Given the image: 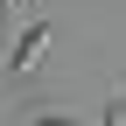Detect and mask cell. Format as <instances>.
Masks as SVG:
<instances>
[{"mask_svg": "<svg viewBox=\"0 0 126 126\" xmlns=\"http://www.w3.org/2000/svg\"><path fill=\"white\" fill-rule=\"evenodd\" d=\"M42 49H49V14H35V21L21 28V42H14V56H7V77H14V84L35 70V56H42Z\"/></svg>", "mask_w": 126, "mask_h": 126, "instance_id": "obj_1", "label": "cell"}, {"mask_svg": "<svg viewBox=\"0 0 126 126\" xmlns=\"http://www.w3.org/2000/svg\"><path fill=\"white\" fill-rule=\"evenodd\" d=\"M105 126H126V98H112V105H105Z\"/></svg>", "mask_w": 126, "mask_h": 126, "instance_id": "obj_2", "label": "cell"}, {"mask_svg": "<svg viewBox=\"0 0 126 126\" xmlns=\"http://www.w3.org/2000/svg\"><path fill=\"white\" fill-rule=\"evenodd\" d=\"M35 126H84V119H70V112H42Z\"/></svg>", "mask_w": 126, "mask_h": 126, "instance_id": "obj_3", "label": "cell"}, {"mask_svg": "<svg viewBox=\"0 0 126 126\" xmlns=\"http://www.w3.org/2000/svg\"><path fill=\"white\" fill-rule=\"evenodd\" d=\"M0 35H7V0H0Z\"/></svg>", "mask_w": 126, "mask_h": 126, "instance_id": "obj_4", "label": "cell"}]
</instances>
